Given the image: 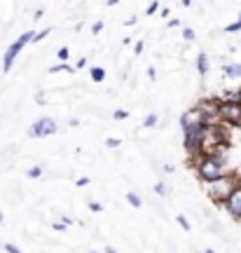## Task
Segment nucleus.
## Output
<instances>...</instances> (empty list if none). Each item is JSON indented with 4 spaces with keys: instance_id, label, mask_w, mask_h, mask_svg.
Here are the masks:
<instances>
[{
    "instance_id": "nucleus-29",
    "label": "nucleus",
    "mask_w": 241,
    "mask_h": 253,
    "mask_svg": "<svg viewBox=\"0 0 241 253\" xmlns=\"http://www.w3.org/2000/svg\"><path fill=\"white\" fill-rule=\"evenodd\" d=\"M234 183H237V190H241V173L234 171Z\"/></svg>"
},
{
    "instance_id": "nucleus-32",
    "label": "nucleus",
    "mask_w": 241,
    "mask_h": 253,
    "mask_svg": "<svg viewBox=\"0 0 241 253\" xmlns=\"http://www.w3.org/2000/svg\"><path fill=\"white\" fill-rule=\"evenodd\" d=\"M148 78H150V80H155V78H157V73H155V68H148Z\"/></svg>"
},
{
    "instance_id": "nucleus-35",
    "label": "nucleus",
    "mask_w": 241,
    "mask_h": 253,
    "mask_svg": "<svg viewBox=\"0 0 241 253\" xmlns=\"http://www.w3.org/2000/svg\"><path fill=\"white\" fill-rule=\"evenodd\" d=\"M204 253H215V251H213V249H206V251H204Z\"/></svg>"
},
{
    "instance_id": "nucleus-13",
    "label": "nucleus",
    "mask_w": 241,
    "mask_h": 253,
    "mask_svg": "<svg viewBox=\"0 0 241 253\" xmlns=\"http://www.w3.org/2000/svg\"><path fill=\"white\" fill-rule=\"evenodd\" d=\"M176 223H178V225L183 227L185 232H188L190 227H192V225H190V220H188V218H185V216H183V213H180V216H176Z\"/></svg>"
},
{
    "instance_id": "nucleus-25",
    "label": "nucleus",
    "mask_w": 241,
    "mask_h": 253,
    "mask_svg": "<svg viewBox=\"0 0 241 253\" xmlns=\"http://www.w3.org/2000/svg\"><path fill=\"white\" fill-rule=\"evenodd\" d=\"M101 209H103V204H98V202H89V211L96 213V211H101Z\"/></svg>"
},
{
    "instance_id": "nucleus-11",
    "label": "nucleus",
    "mask_w": 241,
    "mask_h": 253,
    "mask_svg": "<svg viewBox=\"0 0 241 253\" xmlns=\"http://www.w3.org/2000/svg\"><path fill=\"white\" fill-rule=\"evenodd\" d=\"M126 202H129V204H131V207H141V204H143V202H141V197H138V195H136V192H126Z\"/></svg>"
},
{
    "instance_id": "nucleus-27",
    "label": "nucleus",
    "mask_w": 241,
    "mask_h": 253,
    "mask_svg": "<svg viewBox=\"0 0 241 253\" xmlns=\"http://www.w3.org/2000/svg\"><path fill=\"white\" fill-rule=\"evenodd\" d=\"M75 185L84 188V185H89V178H87V176H82V178H78V183H75Z\"/></svg>"
},
{
    "instance_id": "nucleus-30",
    "label": "nucleus",
    "mask_w": 241,
    "mask_h": 253,
    "mask_svg": "<svg viewBox=\"0 0 241 253\" xmlns=\"http://www.w3.org/2000/svg\"><path fill=\"white\" fill-rule=\"evenodd\" d=\"M176 171V167H171V164H164V173H173Z\"/></svg>"
},
{
    "instance_id": "nucleus-15",
    "label": "nucleus",
    "mask_w": 241,
    "mask_h": 253,
    "mask_svg": "<svg viewBox=\"0 0 241 253\" xmlns=\"http://www.w3.org/2000/svg\"><path fill=\"white\" fill-rule=\"evenodd\" d=\"M42 176V167H33V169H28V178H40Z\"/></svg>"
},
{
    "instance_id": "nucleus-34",
    "label": "nucleus",
    "mask_w": 241,
    "mask_h": 253,
    "mask_svg": "<svg viewBox=\"0 0 241 253\" xmlns=\"http://www.w3.org/2000/svg\"><path fill=\"white\" fill-rule=\"evenodd\" d=\"M106 253H117V251L113 249V246H106Z\"/></svg>"
},
{
    "instance_id": "nucleus-31",
    "label": "nucleus",
    "mask_w": 241,
    "mask_h": 253,
    "mask_svg": "<svg viewBox=\"0 0 241 253\" xmlns=\"http://www.w3.org/2000/svg\"><path fill=\"white\" fill-rule=\"evenodd\" d=\"M166 24H169L171 28H173V26H180V21H178V19H169V21H166Z\"/></svg>"
},
{
    "instance_id": "nucleus-7",
    "label": "nucleus",
    "mask_w": 241,
    "mask_h": 253,
    "mask_svg": "<svg viewBox=\"0 0 241 253\" xmlns=\"http://www.w3.org/2000/svg\"><path fill=\"white\" fill-rule=\"evenodd\" d=\"M197 71H199V75H206V73H208V54H206V52H199V54H197Z\"/></svg>"
},
{
    "instance_id": "nucleus-19",
    "label": "nucleus",
    "mask_w": 241,
    "mask_h": 253,
    "mask_svg": "<svg viewBox=\"0 0 241 253\" xmlns=\"http://www.w3.org/2000/svg\"><path fill=\"white\" fill-rule=\"evenodd\" d=\"M155 192H157V195H161V197H164V195H166L169 190H166V185H164V183H157V185H155Z\"/></svg>"
},
{
    "instance_id": "nucleus-5",
    "label": "nucleus",
    "mask_w": 241,
    "mask_h": 253,
    "mask_svg": "<svg viewBox=\"0 0 241 253\" xmlns=\"http://www.w3.org/2000/svg\"><path fill=\"white\" fill-rule=\"evenodd\" d=\"M52 134H56V122H54L52 118L38 120L36 125L31 126V136H36V138H40V136H52Z\"/></svg>"
},
{
    "instance_id": "nucleus-26",
    "label": "nucleus",
    "mask_w": 241,
    "mask_h": 253,
    "mask_svg": "<svg viewBox=\"0 0 241 253\" xmlns=\"http://www.w3.org/2000/svg\"><path fill=\"white\" fill-rule=\"evenodd\" d=\"M157 9H160V2H150V5H148V14H155Z\"/></svg>"
},
{
    "instance_id": "nucleus-23",
    "label": "nucleus",
    "mask_w": 241,
    "mask_h": 253,
    "mask_svg": "<svg viewBox=\"0 0 241 253\" xmlns=\"http://www.w3.org/2000/svg\"><path fill=\"white\" fill-rule=\"evenodd\" d=\"M5 251H7V253H21V249H19V246H14V244H5Z\"/></svg>"
},
{
    "instance_id": "nucleus-9",
    "label": "nucleus",
    "mask_w": 241,
    "mask_h": 253,
    "mask_svg": "<svg viewBox=\"0 0 241 253\" xmlns=\"http://www.w3.org/2000/svg\"><path fill=\"white\" fill-rule=\"evenodd\" d=\"M223 73L227 78H241V63H230V66H225Z\"/></svg>"
},
{
    "instance_id": "nucleus-14",
    "label": "nucleus",
    "mask_w": 241,
    "mask_h": 253,
    "mask_svg": "<svg viewBox=\"0 0 241 253\" xmlns=\"http://www.w3.org/2000/svg\"><path fill=\"white\" fill-rule=\"evenodd\" d=\"M155 125H157V115H155V113H150V115L143 120V126H145V129H150V126H155Z\"/></svg>"
},
{
    "instance_id": "nucleus-8",
    "label": "nucleus",
    "mask_w": 241,
    "mask_h": 253,
    "mask_svg": "<svg viewBox=\"0 0 241 253\" xmlns=\"http://www.w3.org/2000/svg\"><path fill=\"white\" fill-rule=\"evenodd\" d=\"M220 101H227V103H241V89H230L227 94L220 96Z\"/></svg>"
},
{
    "instance_id": "nucleus-17",
    "label": "nucleus",
    "mask_w": 241,
    "mask_h": 253,
    "mask_svg": "<svg viewBox=\"0 0 241 253\" xmlns=\"http://www.w3.org/2000/svg\"><path fill=\"white\" fill-rule=\"evenodd\" d=\"M56 56H59V61H66V59H68V56H71V54H68V47H61V49H59V52H56Z\"/></svg>"
},
{
    "instance_id": "nucleus-18",
    "label": "nucleus",
    "mask_w": 241,
    "mask_h": 253,
    "mask_svg": "<svg viewBox=\"0 0 241 253\" xmlns=\"http://www.w3.org/2000/svg\"><path fill=\"white\" fill-rule=\"evenodd\" d=\"M183 38L190 42V40H195L197 36H195V31H192V28H183Z\"/></svg>"
},
{
    "instance_id": "nucleus-21",
    "label": "nucleus",
    "mask_w": 241,
    "mask_h": 253,
    "mask_svg": "<svg viewBox=\"0 0 241 253\" xmlns=\"http://www.w3.org/2000/svg\"><path fill=\"white\" fill-rule=\"evenodd\" d=\"M49 31H52V28H45V31H40V33H36V40H33V42H38V40H42V38H47V36H49Z\"/></svg>"
},
{
    "instance_id": "nucleus-33",
    "label": "nucleus",
    "mask_w": 241,
    "mask_h": 253,
    "mask_svg": "<svg viewBox=\"0 0 241 253\" xmlns=\"http://www.w3.org/2000/svg\"><path fill=\"white\" fill-rule=\"evenodd\" d=\"M61 223H63V225H66V227H68V225H71V223H73V220H71V218H68V216H63V218H61Z\"/></svg>"
},
{
    "instance_id": "nucleus-37",
    "label": "nucleus",
    "mask_w": 241,
    "mask_h": 253,
    "mask_svg": "<svg viewBox=\"0 0 241 253\" xmlns=\"http://www.w3.org/2000/svg\"><path fill=\"white\" fill-rule=\"evenodd\" d=\"M89 253H96V251H89Z\"/></svg>"
},
{
    "instance_id": "nucleus-3",
    "label": "nucleus",
    "mask_w": 241,
    "mask_h": 253,
    "mask_svg": "<svg viewBox=\"0 0 241 253\" xmlns=\"http://www.w3.org/2000/svg\"><path fill=\"white\" fill-rule=\"evenodd\" d=\"M33 40H36V33H33V31H26V33L19 38L17 42H12V45L7 47V52H5V59H2V71L7 73L9 68H12L14 59H17V54L21 52V49H24V47L28 45V42H33Z\"/></svg>"
},
{
    "instance_id": "nucleus-12",
    "label": "nucleus",
    "mask_w": 241,
    "mask_h": 253,
    "mask_svg": "<svg viewBox=\"0 0 241 253\" xmlns=\"http://www.w3.org/2000/svg\"><path fill=\"white\" fill-rule=\"evenodd\" d=\"M49 73H73V68L68 66V63H59V66H52Z\"/></svg>"
},
{
    "instance_id": "nucleus-22",
    "label": "nucleus",
    "mask_w": 241,
    "mask_h": 253,
    "mask_svg": "<svg viewBox=\"0 0 241 253\" xmlns=\"http://www.w3.org/2000/svg\"><path fill=\"white\" fill-rule=\"evenodd\" d=\"M129 118V110H115V120H126Z\"/></svg>"
},
{
    "instance_id": "nucleus-38",
    "label": "nucleus",
    "mask_w": 241,
    "mask_h": 253,
    "mask_svg": "<svg viewBox=\"0 0 241 253\" xmlns=\"http://www.w3.org/2000/svg\"><path fill=\"white\" fill-rule=\"evenodd\" d=\"M239 21H241V14H239Z\"/></svg>"
},
{
    "instance_id": "nucleus-10",
    "label": "nucleus",
    "mask_w": 241,
    "mask_h": 253,
    "mask_svg": "<svg viewBox=\"0 0 241 253\" xmlns=\"http://www.w3.org/2000/svg\"><path fill=\"white\" fill-rule=\"evenodd\" d=\"M91 80H94V82H103V80H106V71H103V68H98V66H96V68H91Z\"/></svg>"
},
{
    "instance_id": "nucleus-16",
    "label": "nucleus",
    "mask_w": 241,
    "mask_h": 253,
    "mask_svg": "<svg viewBox=\"0 0 241 253\" xmlns=\"http://www.w3.org/2000/svg\"><path fill=\"white\" fill-rule=\"evenodd\" d=\"M225 31H227V33H239V31H241V21L237 19V21H234V24H230Z\"/></svg>"
},
{
    "instance_id": "nucleus-1",
    "label": "nucleus",
    "mask_w": 241,
    "mask_h": 253,
    "mask_svg": "<svg viewBox=\"0 0 241 253\" xmlns=\"http://www.w3.org/2000/svg\"><path fill=\"white\" fill-rule=\"evenodd\" d=\"M190 164L195 167L197 176L204 183L218 181L223 176H230L227 173V167H225V155H197V157H190Z\"/></svg>"
},
{
    "instance_id": "nucleus-24",
    "label": "nucleus",
    "mask_w": 241,
    "mask_h": 253,
    "mask_svg": "<svg viewBox=\"0 0 241 253\" xmlns=\"http://www.w3.org/2000/svg\"><path fill=\"white\" fill-rule=\"evenodd\" d=\"M106 145L108 148H120V138H108Z\"/></svg>"
},
{
    "instance_id": "nucleus-2",
    "label": "nucleus",
    "mask_w": 241,
    "mask_h": 253,
    "mask_svg": "<svg viewBox=\"0 0 241 253\" xmlns=\"http://www.w3.org/2000/svg\"><path fill=\"white\" fill-rule=\"evenodd\" d=\"M204 190H206V195L211 197V202H215V204H225V202L234 195V190H237V183H234V171L230 173V176L218 178V181L204 183Z\"/></svg>"
},
{
    "instance_id": "nucleus-28",
    "label": "nucleus",
    "mask_w": 241,
    "mask_h": 253,
    "mask_svg": "<svg viewBox=\"0 0 241 253\" xmlns=\"http://www.w3.org/2000/svg\"><path fill=\"white\" fill-rule=\"evenodd\" d=\"M141 52H143V42L138 40V42H136V47H134V54H141Z\"/></svg>"
},
{
    "instance_id": "nucleus-4",
    "label": "nucleus",
    "mask_w": 241,
    "mask_h": 253,
    "mask_svg": "<svg viewBox=\"0 0 241 253\" xmlns=\"http://www.w3.org/2000/svg\"><path fill=\"white\" fill-rule=\"evenodd\" d=\"M220 122L230 126H239L241 125V103H227V101H220Z\"/></svg>"
},
{
    "instance_id": "nucleus-36",
    "label": "nucleus",
    "mask_w": 241,
    "mask_h": 253,
    "mask_svg": "<svg viewBox=\"0 0 241 253\" xmlns=\"http://www.w3.org/2000/svg\"><path fill=\"white\" fill-rule=\"evenodd\" d=\"M0 223H2V213H0Z\"/></svg>"
},
{
    "instance_id": "nucleus-6",
    "label": "nucleus",
    "mask_w": 241,
    "mask_h": 253,
    "mask_svg": "<svg viewBox=\"0 0 241 253\" xmlns=\"http://www.w3.org/2000/svg\"><path fill=\"white\" fill-rule=\"evenodd\" d=\"M223 207L230 211V216H232V218L241 220V190H234V195L225 202Z\"/></svg>"
},
{
    "instance_id": "nucleus-20",
    "label": "nucleus",
    "mask_w": 241,
    "mask_h": 253,
    "mask_svg": "<svg viewBox=\"0 0 241 253\" xmlns=\"http://www.w3.org/2000/svg\"><path fill=\"white\" fill-rule=\"evenodd\" d=\"M101 31H103V24H101V21H94V24H91V33H101Z\"/></svg>"
}]
</instances>
